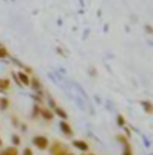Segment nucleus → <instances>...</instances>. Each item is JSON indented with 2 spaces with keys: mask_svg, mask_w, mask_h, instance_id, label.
<instances>
[{
  "mask_svg": "<svg viewBox=\"0 0 153 155\" xmlns=\"http://www.w3.org/2000/svg\"><path fill=\"white\" fill-rule=\"evenodd\" d=\"M69 155H73V154H69Z\"/></svg>",
  "mask_w": 153,
  "mask_h": 155,
  "instance_id": "17",
  "label": "nucleus"
},
{
  "mask_svg": "<svg viewBox=\"0 0 153 155\" xmlns=\"http://www.w3.org/2000/svg\"><path fill=\"white\" fill-rule=\"evenodd\" d=\"M0 155H18V150L15 147H8L5 150L0 151Z\"/></svg>",
  "mask_w": 153,
  "mask_h": 155,
  "instance_id": "4",
  "label": "nucleus"
},
{
  "mask_svg": "<svg viewBox=\"0 0 153 155\" xmlns=\"http://www.w3.org/2000/svg\"><path fill=\"white\" fill-rule=\"evenodd\" d=\"M12 140H14V143H15V144H19V143H20V140H19V138L16 137V135H15L14 138H12Z\"/></svg>",
  "mask_w": 153,
  "mask_h": 155,
  "instance_id": "13",
  "label": "nucleus"
},
{
  "mask_svg": "<svg viewBox=\"0 0 153 155\" xmlns=\"http://www.w3.org/2000/svg\"><path fill=\"white\" fill-rule=\"evenodd\" d=\"M74 146H75L77 148H79V150H82V151H86L87 148H89V144L83 140H75L74 142Z\"/></svg>",
  "mask_w": 153,
  "mask_h": 155,
  "instance_id": "3",
  "label": "nucleus"
},
{
  "mask_svg": "<svg viewBox=\"0 0 153 155\" xmlns=\"http://www.w3.org/2000/svg\"><path fill=\"white\" fill-rule=\"evenodd\" d=\"M2 144H3V142H2V139H0V147H2Z\"/></svg>",
  "mask_w": 153,
  "mask_h": 155,
  "instance_id": "16",
  "label": "nucleus"
},
{
  "mask_svg": "<svg viewBox=\"0 0 153 155\" xmlns=\"http://www.w3.org/2000/svg\"><path fill=\"white\" fill-rule=\"evenodd\" d=\"M42 114H43V116L46 119H51V118H53V114H51L50 111H47V110H43V111H42Z\"/></svg>",
  "mask_w": 153,
  "mask_h": 155,
  "instance_id": "9",
  "label": "nucleus"
},
{
  "mask_svg": "<svg viewBox=\"0 0 153 155\" xmlns=\"http://www.w3.org/2000/svg\"><path fill=\"white\" fill-rule=\"evenodd\" d=\"M34 144H35L37 147L40 148V150H44V148H47L48 140H47L44 137H35V138H34Z\"/></svg>",
  "mask_w": 153,
  "mask_h": 155,
  "instance_id": "2",
  "label": "nucleus"
},
{
  "mask_svg": "<svg viewBox=\"0 0 153 155\" xmlns=\"http://www.w3.org/2000/svg\"><path fill=\"white\" fill-rule=\"evenodd\" d=\"M19 78H20V80L24 83V84H28V83H30V80H28V78L24 74H22V72H20V74H19Z\"/></svg>",
  "mask_w": 153,
  "mask_h": 155,
  "instance_id": "8",
  "label": "nucleus"
},
{
  "mask_svg": "<svg viewBox=\"0 0 153 155\" xmlns=\"http://www.w3.org/2000/svg\"><path fill=\"white\" fill-rule=\"evenodd\" d=\"M57 112H58V114H59V115L62 116V118H67L66 112H64V111H63V110H61V108H57Z\"/></svg>",
  "mask_w": 153,
  "mask_h": 155,
  "instance_id": "10",
  "label": "nucleus"
},
{
  "mask_svg": "<svg viewBox=\"0 0 153 155\" xmlns=\"http://www.w3.org/2000/svg\"><path fill=\"white\" fill-rule=\"evenodd\" d=\"M50 151H51V155H66V146L55 142L53 146H51Z\"/></svg>",
  "mask_w": 153,
  "mask_h": 155,
  "instance_id": "1",
  "label": "nucleus"
},
{
  "mask_svg": "<svg viewBox=\"0 0 153 155\" xmlns=\"http://www.w3.org/2000/svg\"><path fill=\"white\" fill-rule=\"evenodd\" d=\"M61 128H62V131H63L64 134H67V135H70V134H71V128H70V126L67 124L66 122L61 123Z\"/></svg>",
  "mask_w": 153,
  "mask_h": 155,
  "instance_id": "5",
  "label": "nucleus"
},
{
  "mask_svg": "<svg viewBox=\"0 0 153 155\" xmlns=\"http://www.w3.org/2000/svg\"><path fill=\"white\" fill-rule=\"evenodd\" d=\"M23 155H32V150L31 148H26L23 151Z\"/></svg>",
  "mask_w": 153,
  "mask_h": 155,
  "instance_id": "12",
  "label": "nucleus"
},
{
  "mask_svg": "<svg viewBox=\"0 0 153 155\" xmlns=\"http://www.w3.org/2000/svg\"><path fill=\"white\" fill-rule=\"evenodd\" d=\"M123 155H132V151H130L129 147H126V151H125V154H123Z\"/></svg>",
  "mask_w": 153,
  "mask_h": 155,
  "instance_id": "15",
  "label": "nucleus"
},
{
  "mask_svg": "<svg viewBox=\"0 0 153 155\" xmlns=\"http://www.w3.org/2000/svg\"><path fill=\"white\" fill-rule=\"evenodd\" d=\"M8 86H9V80L7 79H0V88H8Z\"/></svg>",
  "mask_w": 153,
  "mask_h": 155,
  "instance_id": "6",
  "label": "nucleus"
},
{
  "mask_svg": "<svg viewBox=\"0 0 153 155\" xmlns=\"http://www.w3.org/2000/svg\"><path fill=\"white\" fill-rule=\"evenodd\" d=\"M144 107H146L148 111H152V107H151V103H144Z\"/></svg>",
  "mask_w": 153,
  "mask_h": 155,
  "instance_id": "14",
  "label": "nucleus"
},
{
  "mask_svg": "<svg viewBox=\"0 0 153 155\" xmlns=\"http://www.w3.org/2000/svg\"><path fill=\"white\" fill-rule=\"evenodd\" d=\"M0 107H2V110H5L8 107V101L7 99H0Z\"/></svg>",
  "mask_w": 153,
  "mask_h": 155,
  "instance_id": "7",
  "label": "nucleus"
},
{
  "mask_svg": "<svg viewBox=\"0 0 153 155\" xmlns=\"http://www.w3.org/2000/svg\"><path fill=\"white\" fill-rule=\"evenodd\" d=\"M5 55H7V51L4 48H0V58H4Z\"/></svg>",
  "mask_w": 153,
  "mask_h": 155,
  "instance_id": "11",
  "label": "nucleus"
}]
</instances>
